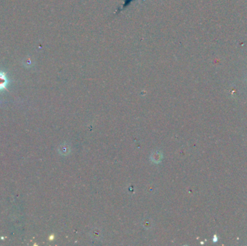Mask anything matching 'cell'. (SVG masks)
<instances>
[{
    "label": "cell",
    "mask_w": 247,
    "mask_h": 246,
    "mask_svg": "<svg viewBox=\"0 0 247 246\" xmlns=\"http://www.w3.org/2000/svg\"><path fill=\"white\" fill-rule=\"evenodd\" d=\"M7 84V80L5 73L0 72V90L6 89Z\"/></svg>",
    "instance_id": "1"
},
{
    "label": "cell",
    "mask_w": 247,
    "mask_h": 246,
    "mask_svg": "<svg viewBox=\"0 0 247 246\" xmlns=\"http://www.w3.org/2000/svg\"><path fill=\"white\" fill-rule=\"evenodd\" d=\"M218 235H215L213 238H212V241L214 242V243H216V242H218Z\"/></svg>",
    "instance_id": "2"
}]
</instances>
